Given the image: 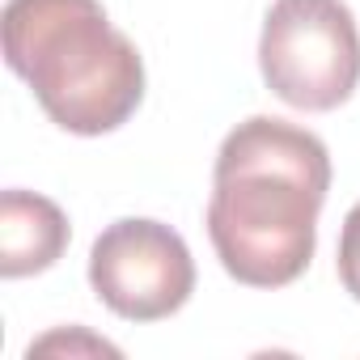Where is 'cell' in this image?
Listing matches in <instances>:
<instances>
[{
  "label": "cell",
  "instance_id": "6da1fadb",
  "mask_svg": "<svg viewBox=\"0 0 360 360\" xmlns=\"http://www.w3.org/2000/svg\"><path fill=\"white\" fill-rule=\"evenodd\" d=\"M330 191L326 144L271 115L242 119L217 153L208 238L221 267L246 288L292 284L318 246V212Z\"/></svg>",
  "mask_w": 360,
  "mask_h": 360
},
{
  "label": "cell",
  "instance_id": "7a4b0ae2",
  "mask_svg": "<svg viewBox=\"0 0 360 360\" xmlns=\"http://www.w3.org/2000/svg\"><path fill=\"white\" fill-rule=\"evenodd\" d=\"M0 43L9 72L72 136H106L144 102V60L102 0H9Z\"/></svg>",
  "mask_w": 360,
  "mask_h": 360
},
{
  "label": "cell",
  "instance_id": "3957f363",
  "mask_svg": "<svg viewBox=\"0 0 360 360\" xmlns=\"http://www.w3.org/2000/svg\"><path fill=\"white\" fill-rule=\"evenodd\" d=\"M259 72L292 110H335L360 85V30L343 0H271Z\"/></svg>",
  "mask_w": 360,
  "mask_h": 360
},
{
  "label": "cell",
  "instance_id": "277c9868",
  "mask_svg": "<svg viewBox=\"0 0 360 360\" xmlns=\"http://www.w3.org/2000/svg\"><path fill=\"white\" fill-rule=\"evenodd\" d=\"M89 288L123 322H161L191 301L195 259L178 229L123 217L94 238Z\"/></svg>",
  "mask_w": 360,
  "mask_h": 360
},
{
  "label": "cell",
  "instance_id": "5b68a950",
  "mask_svg": "<svg viewBox=\"0 0 360 360\" xmlns=\"http://www.w3.org/2000/svg\"><path fill=\"white\" fill-rule=\"evenodd\" d=\"M72 225L64 208L47 195L9 187L0 195V276L26 280L56 267L68 250Z\"/></svg>",
  "mask_w": 360,
  "mask_h": 360
},
{
  "label": "cell",
  "instance_id": "8992f818",
  "mask_svg": "<svg viewBox=\"0 0 360 360\" xmlns=\"http://www.w3.org/2000/svg\"><path fill=\"white\" fill-rule=\"evenodd\" d=\"M51 352H68V356H119V347L115 343H106V339H98V335H89V330H81V326H68V330H51V335H43V339H34L30 347H26V356L34 360V356H51Z\"/></svg>",
  "mask_w": 360,
  "mask_h": 360
},
{
  "label": "cell",
  "instance_id": "52a82bcc",
  "mask_svg": "<svg viewBox=\"0 0 360 360\" xmlns=\"http://www.w3.org/2000/svg\"><path fill=\"white\" fill-rule=\"evenodd\" d=\"M335 267H339V284L347 288V297H352V301H360V204L343 217Z\"/></svg>",
  "mask_w": 360,
  "mask_h": 360
}]
</instances>
